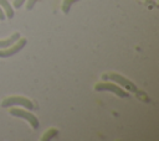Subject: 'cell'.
<instances>
[{"instance_id": "4", "label": "cell", "mask_w": 159, "mask_h": 141, "mask_svg": "<svg viewBox=\"0 0 159 141\" xmlns=\"http://www.w3.org/2000/svg\"><path fill=\"white\" fill-rule=\"evenodd\" d=\"M94 90L96 92H112L114 93L116 95H118L119 98H128L129 96V93H127L124 89H122L119 85L114 84V83H97L94 85Z\"/></svg>"}, {"instance_id": "8", "label": "cell", "mask_w": 159, "mask_h": 141, "mask_svg": "<svg viewBox=\"0 0 159 141\" xmlns=\"http://www.w3.org/2000/svg\"><path fill=\"white\" fill-rule=\"evenodd\" d=\"M77 1H80V0H63V1H62V5H61L62 11H63L65 14H68L70 10H71V7H72V5L76 4Z\"/></svg>"}, {"instance_id": "5", "label": "cell", "mask_w": 159, "mask_h": 141, "mask_svg": "<svg viewBox=\"0 0 159 141\" xmlns=\"http://www.w3.org/2000/svg\"><path fill=\"white\" fill-rule=\"evenodd\" d=\"M27 43V40L26 38H19L15 43H12L11 46L6 47V48H2L0 49V58H7V57H11V56H15L16 53H19Z\"/></svg>"}, {"instance_id": "6", "label": "cell", "mask_w": 159, "mask_h": 141, "mask_svg": "<svg viewBox=\"0 0 159 141\" xmlns=\"http://www.w3.org/2000/svg\"><path fill=\"white\" fill-rule=\"evenodd\" d=\"M20 33L19 32H15V33H12L10 37H7V38H4V40H0V49H2V48H6V47H9V46H11L12 43H15L19 38H20Z\"/></svg>"}, {"instance_id": "12", "label": "cell", "mask_w": 159, "mask_h": 141, "mask_svg": "<svg viewBox=\"0 0 159 141\" xmlns=\"http://www.w3.org/2000/svg\"><path fill=\"white\" fill-rule=\"evenodd\" d=\"M6 19V16H5V12H4V10L0 7V21H4Z\"/></svg>"}, {"instance_id": "11", "label": "cell", "mask_w": 159, "mask_h": 141, "mask_svg": "<svg viewBox=\"0 0 159 141\" xmlns=\"http://www.w3.org/2000/svg\"><path fill=\"white\" fill-rule=\"evenodd\" d=\"M37 1H39V0H27V4H26L27 6H26V9H27V10H31V9L35 6V4H36Z\"/></svg>"}, {"instance_id": "2", "label": "cell", "mask_w": 159, "mask_h": 141, "mask_svg": "<svg viewBox=\"0 0 159 141\" xmlns=\"http://www.w3.org/2000/svg\"><path fill=\"white\" fill-rule=\"evenodd\" d=\"M15 105H20L27 110H32L35 109L34 103L25 98V96H20V95H12V96H7L5 99H2L1 101V106L2 108H10V106H15Z\"/></svg>"}, {"instance_id": "3", "label": "cell", "mask_w": 159, "mask_h": 141, "mask_svg": "<svg viewBox=\"0 0 159 141\" xmlns=\"http://www.w3.org/2000/svg\"><path fill=\"white\" fill-rule=\"evenodd\" d=\"M10 115H12V116H15V118H20V119L26 120V121L31 125V127L35 129V130L39 129V125H40L39 119H37L34 114H31L29 110L20 109V108H11V109H10Z\"/></svg>"}, {"instance_id": "1", "label": "cell", "mask_w": 159, "mask_h": 141, "mask_svg": "<svg viewBox=\"0 0 159 141\" xmlns=\"http://www.w3.org/2000/svg\"><path fill=\"white\" fill-rule=\"evenodd\" d=\"M102 79H103V80H112V82H114V83L122 85L123 88L128 89L129 92H137V90H138L137 85H135L132 80H129L128 78H125V77H123V75H120V74H118V73H114V72L104 73V74L102 75Z\"/></svg>"}, {"instance_id": "7", "label": "cell", "mask_w": 159, "mask_h": 141, "mask_svg": "<svg viewBox=\"0 0 159 141\" xmlns=\"http://www.w3.org/2000/svg\"><path fill=\"white\" fill-rule=\"evenodd\" d=\"M0 7L4 10L6 17H9V19L14 17V14H15L14 12V7H12V5L7 0H0Z\"/></svg>"}, {"instance_id": "10", "label": "cell", "mask_w": 159, "mask_h": 141, "mask_svg": "<svg viewBox=\"0 0 159 141\" xmlns=\"http://www.w3.org/2000/svg\"><path fill=\"white\" fill-rule=\"evenodd\" d=\"M26 0H14V2H12V6L14 7H20V6H22L24 5V2H25Z\"/></svg>"}, {"instance_id": "9", "label": "cell", "mask_w": 159, "mask_h": 141, "mask_svg": "<svg viewBox=\"0 0 159 141\" xmlns=\"http://www.w3.org/2000/svg\"><path fill=\"white\" fill-rule=\"evenodd\" d=\"M57 134H58V130H57V129H50L48 131H46V132L43 134V136L41 137V140H43V141H47V140H50V139L55 137Z\"/></svg>"}]
</instances>
